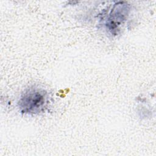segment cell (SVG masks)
<instances>
[{
    "instance_id": "2",
    "label": "cell",
    "mask_w": 156,
    "mask_h": 156,
    "mask_svg": "<svg viewBox=\"0 0 156 156\" xmlns=\"http://www.w3.org/2000/svg\"><path fill=\"white\" fill-rule=\"evenodd\" d=\"M130 12V5L124 2H119L113 5L105 20L106 29L112 34L116 35L121 26L127 20Z\"/></svg>"
},
{
    "instance_id": "1",
    "label": "cell",
    "mask_w": 156,
    "mask_h": 156,
    "mask_svg": "<svg viewBox=\"0 0 156 156\" xmlns=\"http://www.w3.org/2000/svg\"><path fill=\"white\" fill-rule=\"evenodd\" d=\"M50 96L42 88L32 87L26 89L20 96L17 106L21 113L27 115L42 114L48 108Z\"/></svg>"
}]
</instances>
